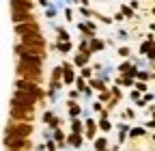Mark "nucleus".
I'll return each mask as SVG.
<instances>
[{
	"label": "nucleus",
	"instance_id": "nucleus-1",
	"mask_svg": "<svg viewBox=\"0 0 155 151\" xmlns=\"http://www.w3.org/2000/svg\"><path fill=\"white\" fill-rule=\"evenodd\" d=\"M32 102H35V97H32V95H28V93H24V91H17V93H15V102H13V106H24V108H30V106H32Z\"/></svg>",
	"mask_w": 155,
	"mask_h": 151
},
{
	"label": "nucleus",
	"instance_id": "nucleus-2",
	"mask_svg": "<svg viewBox=\"0 0 155 151\" xmlns=\"http://www.w3.org/2000/svg\"><path fill=\"white\" fill-rule=\"evenodd\" d=\"M11 7L13 13H30V2H24V0H13Z\"/></svg>",
	"mask_w": 155,
	"mask_h": 151
},
{
	"label": "nucleus",
	"instance_id": "nucleus-3",
	"mask_svg": "<svg viewBox=\"0 0 155 151\" xmlns=\"http://www.w3.org/2000/svg\"><path fill=\"white\" fill-rule=\"evenodd\" d=\"M19 71H22L26 78H30V80H37V78H39V69H35V67H28V65H22V63H19Z\"/></svg>",
	"mask_w": 155,
	"mask_h": 151
},
{
	"label": "nucleus",
	"instance_id": "nucleus-4",
	"mask_svg": "<svg viewBox=\"0 0 155 151\" xmlns=\"http://www.w3.org/2000/svg\"><path fill=\"white\" fill-rule=\"evenodd\" d=\"M17 86H19V91H24V93H28V95H32L35 99L39 97V91L35 89V84H30V82H17Z\"/></svg>",
	"mask_w": 155,
	"mask_h": 151
},
{
	"label": "nucleus",
	"instance_id": "nucleus-5",
	"mask_svg": "<svg viewBox=\"0 0 155 151\" xmlns=\"http://www.w3.org/2000/svg\"><path fill=\"white\" fill-rule=\"evenodd\" d=\"M13 117L30 119V117H32V110H30V108H22V106H13Z\"/></svg>",
	"mask_w": 155,
	"mask_h": 151
},
{
	"label": "nucleus",
	"instance_id": "nucleus-6",
	"mask_svg": "<svg viewBox=\"0 0 155 151\" xmlns=\"http://www.w3.org/2000/svg\"><path fill=\"white\" fill-rule=\"evenodd\" d=\"M11 134H15V136H19V138H24V136L30 134V125H13V127H11Z\"/></svg>",
	"mask_w": 155,
	"mask_h": 151
},
{
	"label": "nucleus",
	"instance_id": "nucleus-7",
	"mask_svg": "<svg viewBox=\"0 0 155 151\" xmlns=\"http://www.w3.org/2000/svg\"><path fill=\"white\" fill-rule=\"evenodd\" d=\"M7 145L9 147H15V149H24L28 143H26V138H19V136H11V138H7Z\"/></svg>",
	"mask_w": 155,
	"mask_h": 151
},
{
	"label": "nucleus",
	"instance_id": "nucleus-8",
	"mask_svg": "<svg viewBox=\"0 0 155 151\" xmlns=\"http://www.w3.org/2000/svg\"><path fill=\"white\" fill-rule=\"evenodd\" d=\"M17 32L22 35V37H26V35H37L39 30H37V26H35V24H30V26H22V24H17Z\"/></svg>",
	"mask_w": 155,
	"mask_h": 151
},
{
	"label": "nucleus",
	"instance_id": "nucleus-9",
	"mask_svg": "<svg viewBox=\"0 0 155 151\" xmlns=\"http://www.w3.org/2000/svg\"><path fill=\"white\" fill-rule=\"evenodd\" d=\"M22 65H28V67H35V69H41V61L35 59V56H24V59H22Z\"/></svg>",
	"mask_w": 155,
	"mask_h": 151
},
{
	"label": "nucleus",
	"instance_id": "nucleus-10",
	"mask_svg": "<svg viewBox=\"0 0 155 151\" xmlns=\"http://www.w3.org/2000/svg\"><path fill=\"white\" fill-rule=\"evenodd\" d=\"M30 17H32L30 13H13V20H15V22H22V20H30Z\"/></svg>",
	"mask_w": 155,
	"mask_h": 151
},
{
	"label": "nucleus",
	"instance_id": "nucleus-11",
	"mask_svg": "<svg viewBox=\"0 0 155 151\" xmlns=\"http://www.w3.org/2000/svg\"><path fill=\"white\" fill-rule=\"evenodd\" d=\"M106 147V140H97V149H104Z\"/></svg>",
	"mask_w": 155,
	"mask_h": 151
}]
</instances>
